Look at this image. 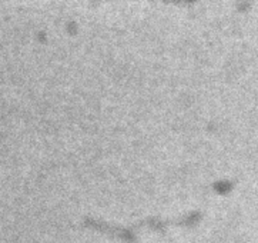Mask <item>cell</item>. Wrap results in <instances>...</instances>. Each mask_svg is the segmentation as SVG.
Instances as JSON below:
<instances>
[{
	"mask_svg": "<svg viewBox=\"0 0 258 243\" xmlns=\"http://www.w3.org/2000/svg\"><path fill=\"white\" fill-rule=\"evenodd\" d=\"M166 2H188V0H166Z\"/></svg>",
	"mask_w": 258,
	"mask_h": 243,
	"instance_id": "cell-1",
	"label": "cell"
}]
</instances>
